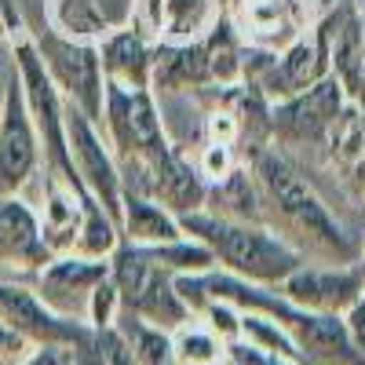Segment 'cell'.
Masks as SVG:
<instances>
[{"instance_id": "1", "label": "cell", "mask_w": 365, "mask_h": 365, "mask_svg": "<svg viewBox=\"0 0 365 365\" xmlns=\"http://www.w3.org/2000/svg\"><path fill=\"white\" fill-rule=\"evenodd\" d=\"M179 227L201 245L212 249L216 263H223L241 282H259V285H278L299 263V252H292L282 237L256 223H241L227 216H208V212H187L179 216Z\"/></svg>"}, {"instance_id": "2", "label": "cell", "mask_w": 365, "mask_h": 365, "mask_svg": "<svg viewBox=\"0 0 365 365\" xmlns=\"http://www.w3.org/2000/svg\"><path fill=\"white\" fill-rule=\"evenodd\" d=\"M256 179L267 190V197L274 201V208L314 245L336 252V256H351V245L340 230V223L332 220V212L325 208V201L314 194V187L303 179L282 154L274 150H259L256 154Z\"/></svg>"}, {"instance_id": "3", "label": "cell", "mask_w": 365, "mask_h": 365, "mask_svg": "<svg viewBox=\"0 0 365 365\" xmlns=\"http://www.w3.org/2000/svg\"><path fill=\"white\" fill-rule=\"evenodd\" d=\"M37 51L44 58V70L58 91H66V99L91 120H103L106 106V84H103V63H99V48L91 41H73V37H51L41 34Z\"/></svg>"}, {"instance_id": "4", "label": "cell", "mask_w": 365, "mask_h": 365, "mask_svg": "<svg viewBox=\"0 0 365 365\" xmlns=\"http://www.w3.org/2000/svg\"><path fill=\"white\" fill-rule=\"evenodd\" d=\"M66 143H70V154H73L77 179L84 182V190L106 208V216L120 230V168H117L113 154L106 150V143L99 135V125H91L73 103L66 106Z\"/></svg>"}, {"instance_id": "5", "label": "cell", "mask_w": 365, "mask_h": 365, "mask_svg": "<svg viewBox=\"0 0 365 365\" xmlns=\"http://www.w3.org/2000/svg\"><path fill=\"white\" fill-rule=\"evenodd\" d=\"M41 158V139L29 117L19 77L8 81L4 103H0V197L19 194V187L34 175Z\"/></svg>"}, {"instance_id": "6", "label": "cell", "mask_w": 365, "mask_h": 365, "mask_svg": "<svg viewBox=\"0 0 365 365\" xmlns=\"http://www.w3.org/2000/svg\"><path fill=\"white\" fill-rule=\"evenodd\" d=\"M0 322L8 329H15L19 336L29 344H58V347H77L88 332L70 322L66 314H55L48 303L22 282H8L0 278Z\"/></svg>"}, {"instance_id": "7", "label": "cell", "mask_w": 365, "mask_h": 365, "mask_svg": "<svg viewBox=\"0 0 365 365\" xmlns=\"http://www.w3.org/2000/svg\"><path fill=\"white\" fill-rule=\"evenodd\" d=\"M344 103H347L344 84L332 77V73H325L307 91H299V96L285 99L278 110L270 113V125L278 128V135L296 139V143L322 139L329 132V125H332V117L344 110Z\"/></svg>"}, {"instance_id": "8", "label": "cell", "mask_w": 365, "mask_h": 365, "mask_svg": "<svg viewBox=\"0 0 365 365\" xmlns=\"http://www.w3.org/2000/svg\"><path fill=\"white\" fill-rule=\"evenodd\" d=\"M278 285H282V299H289L299 311H314V314H344L365 292V278L358 270H307V267H296Z\"/></svg>"}, {"instance_id": "9", "label": "cell", "mask_w": 365, "mask_h": 365, "mask_svg": "<svg viewBox=\"0 0 365 365\" xmlns=\"http://www.w3.org/2000/svg\"><path fill=\"white\" fill-rule=\"evenodd\" d=\"M329 70V48H325V29H318L314 37H296L285 55L267 70L259 91L278 99H292L299 91H307L311 84H318Z\"/></svg>"}, {"instance_id": "10", "label": "cell", "mask_w": 365, "mask_h": 365, "mask_svg": "<svg viewBox=\"0 0 365 365\" xmlns=\"http://www.w3.org/2000/svg\"><path fill=\"white\" fill-rule=\"evenodd\" d=\"M103 278H110V263L106 259H91L81 252L70 256H51L41 270V299L48 307H73L77 296H91Z\"/></svg>"}, {"instance_id": "11", "label": "cell", "mask_w": 365, "mask_h": 365, "mask_svg": "<svg viewBox=\"0 0 365 365\" xmlns=\"http://www.w3.org/2000/svg\"><path fill=\"white\" fill-rule=\"evenodd\" d=\"M0 259L22 267H44L51 249L41 237V220L19 194L0 197Z\"/></svg>"}, {"instance_id": "12", "label": "cell", "mask_w": 365, "mask_h": 365, "mask_svg": "<svg viewBox=\"0 0 365 365\" xmlns=\"http://www.w3.org/2000/svg\"><path fill=\"white\" fill-rule=\"evenodd\" d=\"M132 0H51V19L73 41H103L113 29H125Z\"/></svg>"}, {"instance_id": "13", "label": "cell", "mask_w": 365, "mask_h": 365, "mask_svg": "<svg viewBox=\"0 0 365 365\" xmlns=\"http://www.w3.org/2000/svg\"><path fill=\"white\" fill-rule=\"evenodd\" d=\"M99 63L106 84L120 91H150V66H154V51L146 48V41L135 29H113L110 37H103Z\"/></svg>"}, {"instance_id": "14", "label": "cell", "mask_w": 365, "mask_h": 365, "mask_svg": "<svg viewBox=\"0 0 365 365\" xmlns=\"http://www.w3.org/2000/svg\"><path fill=\"white\" fill-rule=\"evenodd\" d=\"M120 230H125L128 245L154 249L182 237V227L172 212L143 194H120Z\"/></svg>"}, {"instance_id": "15", "label": "cell", "mask_w": 365, "mask_h": 365, "mask_svg": "<svg viewBox=\"0 0 365 365\" xmlns=\"http://www.w3.org/2000/svg\"><path fill=\"white\" fill-rule=\"evenodd\" d=\"M88 190H73L70 182H63L58 175L48 172V190H44V223H41V237L51 249V256L58 252H73L77 241V227H81V201Z\"/></svg>"}, {"instance_id": "16", "label": "cell", "mask_w": 365, "mask_h": 365, "mask_svg": "<svg viewBox=\"0 0 365 365\" xmlns=\"http://www.w3.org/2000/svg\"><path fill=\"white\" fill-rule=\"evenodd\" d=\"M299 22H303V8L299 0H249L245 4V34L259 44L278 48L289 37L299 34Z\"/></svg>"}, {"instance_id": "17", "label": "cell", "mask_w": 365, "mask_h": 365, "mask_svg": "<svg viewBox=\"0 0 365 365\" xmlns=\"http://www.w3.org/2000/svg\"><path fill=\"white\" fill-rule=\"evenodd\" d=\"M208 70H205V44L190 41V44H165L154 55V66H150V84L179 91V88H190V84H205Z\"/></svg>"}, {"instance_id": "18", "label": "cell", "mask_w": 365, "mask_h": 365, "mask_svg": "<svg viewBox=\"0 0 365 365\" xmlns=\"http://www.w3.org/2000/svg\"><path fill=\"white\" fill-rule=\"evenodd\" d=\"M128 307H132L139 318L154 322V329H161V325H175V329H179V325H187V318H190L187 303L179 299L175 285L168 282V274H165L161 267L146 278V285L139 289V296L128 303Z\"/></svg>"}, {"instance_id": "19", "label": "cell", "mask_w": 365, "mask_h": 365, "mask_svg": "<svg viewBox=\"0 0 365 365\" xmlns=\"http://www.w3.org/2000/svg\"><path fill=\"white\" fill-rule=\"evenodd\" d=\"M216 26V0H161V37L172 44L201 41Z\"/></svg>"}, {"instance_id": "20", "label": "cell", "mask_w": 365, "mask_h": 365, "mask_svg": "<svg viewBox=\"0 0 365 365\" xmlns=\"http://www.w3.org/2000/svg\"><path fill=\"white\" fill-rule=\"evenodd\" d=\"M322 139L329 143V154L340 168H361L365 165V110L354 99H347Z\"/></svg>"}, {"instance_id": "21", "label": "cell", "mask_w": 365, "mask_h": 365, "mask_svg": "<svg viewBox=\"0 0 365 365\" xmlns=\"http://www.w3.org/2000/svg\"><path fill=\"white\" fill-rule=\"evenodd\" d=\"M205 44V70L208 81H216L220 88H234L241 77H245V58H241L237 37L230 34L227 22H216L208 29V41Z\"/></svg>"}, {"instance_id": "22", "label": "cell", "mask_w": 365, "mask_h": 365, "mask_svg": "<svg viewBox=\"0 0 365 365\" xmlns=\"http://www.w3.org/2000/svg\"><path fill=\"white\" fill-rule=\"evenodd\" d=\"M241 340L267 351V354H278V358H289V361H303V347L292 340V332L282 325V322H274L270 314L263 311H249V314H241Z\"/></svg>"}, {"instance_id": "23", "label": "cell", "mask_w": 365, "mask_h": 365, "mask_svg": "<svg viewBox=\"0 0 365 365\" xmlns=\"http://www.w3.org/2000/svg\"><path fill=\"white\" fill-rule=\"evenodd\" d=\"M150 259H154L161 270H179V274H208L216 267V256H212L208 245H201L197 237L182 234L179 241H168V245H154L146 249Z\"/></svg>"}, {"instance_id": "24", "label": "cell", "mask_w": 365, "mask_h": 365, "mask_svg": "<svg viewBox=\"0 0 365 365\" xmlns=\"http://www.w3.org/2000/svg\"><path fill=\"white\" fill-rule=\"evenodd\" d=\"M172 351L179 365H220L227 354L216 332H208L201 325H179L172 332Z\"/></svg>"}, {"instance_id": "25", "label": "cell", "mask_w": 365, "mask_h": 365, "mask_svg": "<svg viewBox=\"0 0 365 365\" xmlns=\"http://www.w3.org/2000/svg\"><path fill=\"white\" fill-rule=\"evenodd\" d=\"M216 197L223 201V216L227 220H241V223H252L259 212H256V190H252V179L245 172H230L223 182H216Z\"/></svg>"}, {"instance_id": "26", "label": "cell", "mask_w": 365, "mask_h": 365, "mask_svg": "<svg viewBox=\"0 0 365 365\" xmlns=\"http://www.w3.org/2000/svg\"><path fill=\"white\" fill-rule=\"evenodd\" d=\"M132 340H135V361L139 365H179L175 351H172V336L165 329H150V325H135L132 329Z\"/></svg>"}, {"instance_id": "27", "label": "cell", "mask_w": 365, "mask_h": 365, "mask_svg": "<svg viewBox=\"0 0 365 365\" xmlns=\"http://www.w3.org/2000/svg\"><path fill=\"white\" fill-rule=\"evenodd\" d=\"M201 314L208 318V332H216L220 340H241V314L227 299H205Z\"/></svg>"}, {"instance_id": "28", "label": "cell", "mask_w": 365, "mask_h": 365, "mask_svg": "<svg viewBox=\"0 0 365 365\" xmlns=\"http://www.w3.org/2000/svg\"><path fill=\"white\" fill-rule=\"evenodd\" d=\"M117 303H120V292L110 278H103L96 289H91L88 296V322L96 325V329H106L113 322V311H117Z\"/></svg>"}, {"instance_id": "29", "label": "cell", "mask_w": 365, "mask_h": 365, "mask_svg": "<svg viewBox=\"0 0 365 365\" xmlns=\"http://www.w3.org/2000/svg\"><path fill=\"white\" fill-rule=\"evenodd\" d=\"M234 172V154L227 143H208L205 158H201V175H208L212 182H223Z\"/></svg>"}, {"instance_id": "30", "label": "cell", "mask_w": 365, "mask_h": 365, "mask_svg": "<svg viewBox=\"0 0 365 365\" xmlns=\"http://www.w3.org/2000/svg\"><path fill=\"white\" fill-rule=\"evenodd\" d=\"M227 354H230L237 365H296V361H289V358L267 354V351H259V347H252V344H237V340L227 347Z\"/></svg>"}, {"instance_id": "31", "label": "cell", "mask_w": 365, "mask_h": 365, "mask_svg": "<svg viewBox=\"0 0 365 365\" xmlns=\"http://www.w3.org/2000/svg\"><path fill=\"white\" fill-rule=\"evenodd\" d=\"M347 318H344V329H347V336H351V344H354V351L365 358V292L351 303V307L344 311Z\"/></svg>"}, {"instance_id": "32", "label": "cell", "mask_w": 365, "mask_h": 365, "mask_svg": "<svg viewBox=\"0 0 365 365\" xmlns=\"http://www.w3.org/2000/svg\"><path fill=\"white\" fill-rule=\"evenodd\" d=\"M234 135H237V117L234 113H212L208 117V139L212 143H227L230 146Z\"/></svg>"}, {"instance_id": "33", "label": "cell", "mask_w": 365, "mask_h": 365, "mask_svg": "<svg viewBox=\"0 0 365 365\" xmlns=\"http://www.w3.org/2000/svg\"><path fill=\"white\" fill-rule=\"evenodd\" d=\"M73 361V347H58V344H44L26 365H70Z\"/></svg>"}, {"instance_id": "34", "label": "cell", "mask_w": 365, "mask_h": 365, "mask_svg": "<svg viewBox=\"0 0 365 365\" xmlns=\"http://www.w3.org/2000/svg\"><path fill=\"white\" fill-rule=\"evenodd\" d=\"M22 351H26V340L19 336L15 329H8L4 322H0V354H4V358H19Z\"/></svg>"}]
</instances>
